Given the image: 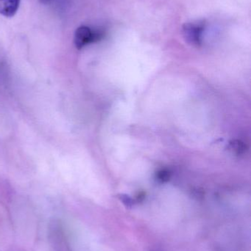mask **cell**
I'll list each match as a JSON object with an SVG mask.
<instances>
[{
  "label": "cell",
  "instance_id": "2",
  "mask_svg": "<svg viewBox=\"0 0 251 251\" xmlns=\"http://www.w3.org/2000/svg\"><path fill=\"white\" fill-rule=\"evenodd\" d=\"M206 27V23L203 20L186 23L182 29L184 39L190 45L199 47L203 42V33Z\"/></svg>",
  "mask_w": 251,
  "mask_h": 251
},
{
  "label": "cell",
  "instance_id": "3",
  "mask_svg": "<svg viewBox=\"0 0 251 251\" xmlns=\"http://www.w3.org/2000/svg\"><path fill=\"white\" fill-rule=\"evenodd\" d=\"M20 4V0H0V14L5 17H13Z\"/></svg>",
  "mask_w": 251,
  "mask_h": 251
},
{
  "label": "cell",
  "instance_id": "4",
  "mask_svg": "<svg viewBox=\"0 0 251 251\" xmlns=\"http://www.w3.org/2000/svg\"><path fill=\"white\" fill-rule=\"evenodd\" d=\"M170 174H169V171H165V170H162V171H159L157 174L158 179L162 181H167L169 180Z\"/></svg>",
  "mask_w": 251,
  "mask_h": 251
},
{
  "label": "cell",
  "instance_id": "1",
  "mask_svg": "<svg viewBox=\"0 0 251 251\" xmlns=\"http://www.w3.org/2000/svg\"><path fill=\"white\" fill-rule=\"evenodd\" d=\"M104 34L101 29H92L88 26H81L75 31L74 43L77 49L81 50L88 44L103 39Z\"/></svg>",
  "mask_w": 251,
  "mask_h": 251
},
{
  "label": "cell",
  "instance_id": "6",
  "mask_svg": "<svg viewBox=\"0 0 251 251\" xmlns=\"http://www.w3.org/2000/svg\"><path fill=\"white\" fill-rule=\"evenodd\" d=\"M39 1L43 3V4H47V3L50 2L52 0H39Z\"/></svg>",
  "mask_w": 251,
  "mask_h": 251
},
{
  "label": "cell",
  "instance_id": "5",
  "mask_svg": "<svg viewBox=\"0 0 251 251\" xmlns=\"http://www.w3.org/2000/svg\"><path fill=\"white\" fill-rule=\"evenodd\" d=\"M231 146H232V149H234V151L240 153L241 151H244L245 147L243 143H240V141H234L233 143H231Z\"/></svg>",
  "mask_w": 251,
  "mask_h": 251
}]
</instances>
